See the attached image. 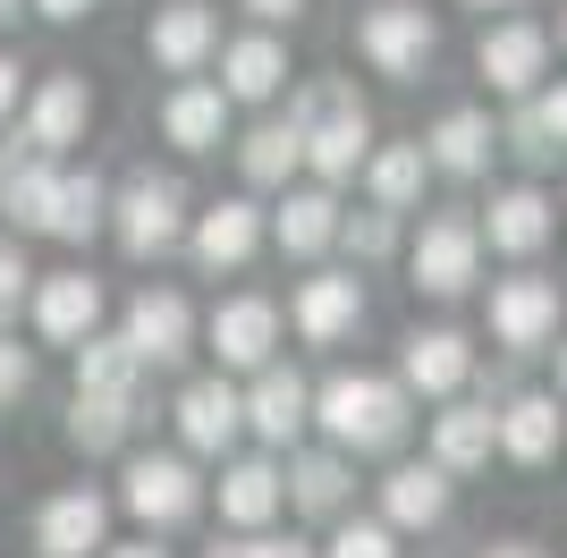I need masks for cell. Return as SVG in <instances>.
<instances>
[{
    "label": "cell",
    "instance_id": "obj_27",
    "mask_svg": "<svg viewBox=\"0 0 567 558\" xmlns=\"http://www.w3.org/2000/svg\"><path fill=\"white\" fill-rule=\"evenodd\" d=\"M297 169H306V127H297V118H262V127H246V144H237V178L255 186V195H280Z\"/></svg>",
    "mask_w": 567,
    "mask_h": 558
},
{
    "label": "cell",
    "instance_id": "obj_5",
    "mask_svg": "<svg viewBox=\"0 0 567 558\" xmlns=\"http://www.w3.org/2000/svg\"><path fill=\"white\" fill-rule=\"evenodd\" d=\"M406 271H415V288H424V297H466L474 279H483V229H474L466 211H432L424 229H415Z\"/></svg>",
    "mask_w": 567,
    "mask_h": 558
},
{
    "label": "cell",
    "instance_id": "obj_30",
    "mask_svg": "<svg viewBox=\"0 0 567 558\" xmlns=\"http://www.w3.org/2000/svg\"><path fill=\"white\" fill-rule=\"evenodd\" d=\"M492 448H499V415L492 406H441L432 415V465H450V474H483L492 465Z\"/></svg>",
    "mask_w": 567,
    "mask_h": 558
},
{
    "label": "cell",
    "instance_id": "obj_29",
    "mask_svg": "<svg viewBox=\"0 0 567 558\" xmlns=\"http://www.w3.org/2000/svg\"><path fill=\"white\" fill-rule=\"evenodd\" d=\"M288 508L306 516H348V490H355V457L348 448H306V457H288Z\"/></svg>",
    "mask_w": 567,
    "mask_h": 558
},
{
    "label": "cell",
    "instance_id": "obj_1",
    "mask_svg": "<svg viewBox=\"0 0 567 558\" xmlns=\"http://www.w3.org/2000/svg\"><path fill=\"white\" fill-rule=\"evenodd\" d=\"M313 423H322V441L348 448V457H390V448L415 432V406H406V381L331 372V381L313 390Z\"/></svg>",
    "mask_w": 567,
    "mask_h": 558
},
{
    "label": "cell",
    "instance_id": "obj_14",
    "mask_svg": "<svg viewBox=\"0 0 567 558\" xmlns=\"http://www.w3.org/2000/svg\"><path fill=\"white\" fill-rule=\"evenodd\" d=\"M204 339H213L220 372H262L280 355V304L271 297H229V304H213Z\"/></svg>",
    "mask_w": 567,
    "mask_h": 558
},
{
    "label": "cell",
    "instance_id": "obj_23",
    "mask_svg": "<svg viewBox=\"0 0 567 558\" xmlns=\"http://www.w3.org/2000/svg\"><path fill=\"white\" fill-rule=\"evenodd\" d=\"M280 508H288V474L271 457H229V465H220V525L262 534Z\"/></svg>",
    "mask_w": 567,
    "mask_h": 558
},
{
    "label": "cell",
    "instance_id": "obj_33",
    "mask_svg": "<svg viewBox=\"0 0 567 558\" xmlns=\"http://www.w3.org/2000/svg\"><path fill=\"white\" fill-rule=\"evenodd\" d=\"M127 432H136V397H118V390H76V406H69V448L111 457V448H127Z\"/></svg>",
    "mask_w": 567,
    "mask_h": 558
},
{
    "label": "cell",
    "instance_id": "obj_52",
    "mask_svg": "<svg viewBox=\"0 0 567 558\" xmlns=\"http://www.w3.org/2000/svg\"><path fill=\"white\" fill-rule=\"evenodd\" d=\"M559 51H567V9H559Z\"/></svg>",
    "mask_w": 567,
    "mask_h": 558
},
{
    "label": "cell",
    "instance_id": "obj_45",
    "mask_svg": "<svg viewBox=\"0 0 567 558\" xmlns=\"http://www.w3.org/2000/svg\"><path fill=\"white\" fill-rule=\"evenodd\" d=\"M18 102H25V69H18V60H9V51H0V118L18 111Z\"/></svg>",
    "mask_w": 567,
    "mask_h": 558
},
{
    "label": "cell",
    "instance_id": "obj_4",
    "mask_svg": "<svg viewBox=\"0 0 567 558\" xmlns=\"http://www.w3.org/2000/svg\"><path fill=\"white\" fill-rule=\"evenodd\" d=\"M118 508L136 516L144 534H169V525H187L195 508H204V483H195L187 457H169V448H153V457H127V483H118Z\"/></svg>",
    "mask_w": 567,
    "mask_h": 558
},
{
    "label": "cell",
    "instance_id": "obj_51",
    "mask_svg": "<svg viewBox=\"0 0 567 558\" xmlns=\"http://www.w3.org/2000/svg\"><path fill=\"white\" fill-rule=\"evenodd\" d=\"M466 9H525V0H466Z\"/></svg>",
    "mask_w": 567,
    "mask_h": 558
},
{
    "label": "cell",
    "instance_id": "obj_15",
    "mask_svg": "<svg viewBox=\"0 0 567 558\" xmlns=\"http://www.w3.org/2000/svg\"><path fill=\"white\" fill-rule=\"evenodd\" d=\"M474 69L492 76V93H508V102H525V93L543 85L550 69V34L534 18H508V25H483V43H474Z\"/></svg>",
    "mask_w": 567,
    "mask_h": 558
},
{
    "label": "cell",
    "instance_id": "obj_11",
    "mask_svg": "<svg viewBox=\"0 0 567 558\" xmlns=\"http://www.w3.org/2000/svg\"><path fill=\"white\" fill-rule=\"evenodd\" d=\"M51 211H60V153L9 144L0 153V220L18 237H51Z\"/></svg>",
    "mask_w": 567,
    "mask_h": 558
},
{
    "label": "cell",
    "instance_id": "obj_31",
    "mask_svg": "<svg viewBox=\"0 0 567 558\" xmlns=\"http://www.w3.org/2000/svg\"><path fill=\"white\" fill-rule=\"evenodd\" d=\"M499 457L508 465H550L559 457V397H543V390L508 397V406H499Z\"/></svg>",
    "mask_w": 567,
    "mask_h": 558
},
{
    "label": "cell",
    "instance_id": "obj_19",
    "mask_svg": "<svg viewBox=\"0 0 567 558\" xmlns=\"http://www.w3.org/2000/svg\"><path fill=\"white\" fill-rule=\"evenodd\" d=\"M25 304H34L43 348H76L85 330H102V279L94 271H51V279H34Z\"/></svg>",
    "mask_w": 567,
    "mask_h": 558
},
{
    "label": "cell",
    "instance_id": "obj_39",
    "mask_svg": "<svg viewBox=\"0 0 567 558\" xmlns=\"http://www.w3.org/2000/svg\"><path fill=\"white\" fill-rule=\"evenodd\" d=\"M25 288H34V271H25V246H18V229H9L0 237V313H18Z\"/></svg>",
    "mask_w": 567,
    "mask_h": 558
},
{
    "label": "cell",
    "instance_id": "obj_12",
    "mask_svg": "<svg viewBox=\"0 0 567 558\" xmlns=\"http://www.w3.org/2000/svg\"><path fill=\"white\" fill-rule=\"evenodd\" d=\"M237 432H246V390H237L229 372H195L187 390H178V441L195 457H229Z\"/></svg>",
    "mask_w": 567,
    "mask_h": 558
},
{
    "label": "cell",
    "instance_id": "obj_38",
    "mask_svg": "<svg viewBox=\"0 0 567 558\" xmlns=\"http://www.w3.org/2000/svg\"><path fill=\"white\" fill-rule=\"evenodd\" d=\"M25 390H34V348H18V339L0 330V415H9Z\"/></svg>",
    "mask_w": 567,
    "mask_h": 558
},
{
    "label": "cell",
    "instance_id": "obj_3",
    "mask_svg": "<svg viewBox=\"0 0 567 558\" xmlns=\"http://www.w3.org/2000/svg\"><path fill=\"white\" fill-rule=\"evenodd\" d=\"M432 51H441V25L424 18V0H373L355 18V60L390 85H415L432 69Z\"/></svg>",
    "mask_w": 567,
    "mask_h": 558
},
{
    "label": "cell",
    "instance_id": "obj_49",
    "mask_svg": "<svg viewBox=\"0 0 567 558\" xmlns=\"http://www.w3.org/2000/svg\"><path fill=\"white\" fill-rule=\"evenodd\" d=\"M550 355H559V397H567V339H559V348H550Z\"/></svg>",
    "mask_w": 567,
    "mask_h": 558
},
{
    "label": "cell",
    "instance_id": "obj_6",
    "mask_svg": "<svg viewBox=\"0 0 567 558\" xmlns=\"http://www.w3.org/2000/svg\"><path fill=\"white\" fill-rule=\"evenodd\" d=\"M85 127H94V85L76 69H51L18 102V144H34V153H69V144H85Z\"/></svg>",
    "mask_w": 567,
    "mask_h": 558
},
{
    "label": "cell",
    "instance_id": "obj_42",
    "mask_svg": "<svg viewBox=\"0 0 567 558\" xmlns=\"http://www.w3.org/2000/svg\"><path fill=\"white\" fill-rule=\"evenodd\" d=\"M25 9H34V18H51V25H76V18H94L102 0H25Z\"/></svg>",
    "mask_w": 567,
    "mask_h": 558
},
{
    "label": "cell",
    "instance_id": "obj_2",
    "mask_svg": "<svg viewBox=\"0 0 567 558\" xmlns=\"http://www.w3.org/2000/svg\"><path fill=\"white\" fill-rule=\"evenodd\" d=\"M187 186L169 178V169H136L127 186H111V237L127 262H162L187 246Z\"/></svg>",
    "mask_w": 567,
    "mask_h": 558
},
{
    "label": "cell",
    "instance_id": "obj_44",
    "mask_svg": "<svg viewBox=\"0 0 567 558\" xmlns=\"http://www.w3.org/2000/svg\"><path fill=\"white\" fill-rule=\"evenodd\" d=\"M246 18H262V25H297V18H306V0H246Z\"/></svg>",
    "mask_w": 567,
    "mask_h": 558
},
{
    "label": "cell",
    "instance_id": "obj_18",
    "mask_svg": "<svg viewBox=\"0 0 567 558\" xmlns=\"http://www.w3.org/2000/svg\"><path fill=\"white\" fill-rule=\"evenodd\" d=\"M492 339L499 348H517V355H534V348H550L559 339V279H499L492 288Z\"/></svg>",
    "mask_w": 567,
    "mask_h": 558
},
{
    "label": "cell",
    "instance_id": "obj_16",
    "mask_svg": "<svg viewBox=\"0 0 567 558\" xmlns=\"http://www.w3.org/2000/svg\"><path fill=\"white\" fill-rule=\"evenodd\" d=\"M118 330H127V348H136L144 364H187L195 355V304L178 297V288H136Z\"/></svg>",
    "mask_w": 567,
    "mask_h": 558
},
{
    "label": "cell",
    "instance_id": "obj_22",
    "mask_svg": "<svg viewBox=\"0 0 567 558\" xmlns=\"http://www.w3.org/2000/svg\"><path fill=\"white\" fill-rule=\"evenodd\" d=\"M474 229H483V246H492V255H517V262H525V255H543V246H550L559 211H550L543 186H508V195H492V211H483Z\"/></svg>",
    "mask_w": 567,
    "mask_h": 558
},
{
    "label": "cell",
    "instance_id": "obj_7",
    "mask_svg": "<svg viewBox=\"0 0 567 558\" xmlns=\"http://www.w3.org/2000/svg\"><path fill=\"white\" fill-rule=\"evenodd\" d=\"M364 153H373V118H364V102H355V85H331L322 118L306 127V169L322 186H348L355 169H364Z\"/></svg>",
    "mask_w": 567,
    "mask_h": 558
},
{
    "label": "cell",
    "instance_id": "obj_10",
    "mask_svg": "<svg viewBox=\"0 0 567 558\" xmlns=\"http://www.w3.org/2000/svg\"><path fill=\"white\" fill-rule=\"evenodd\" d=\"M306 423H313V381L271 355V364L246 381V432H255L262 448H297V441H306Z\"/></svg>",
    "mask_w": 567,
    "mask_h": 558
},
{
    "label": "cell",
    "instance_id": "obj_43",
    "mask_svg": "<svg viewBox=\"0 0 567 558\" xmlns=\"http://www.w3.org/2000/svg\"><path fill=\"white\" fill-rule=\"evenodd\" d=\"M534 118L550 127V144H567V85H550L543 102H534Z\"/></svg>",
    "mask_w": 567,
    "mask_h": 558
},
{
    "label": "cell",
    "instance_id": "obj_9",
    "mask_svg": "<svg viewBox=\"0 0 567 558\" xmlns=\"http://www.w3.org/2000/svg\"><path fill=\"white\" fill-rule=\"evenodd\" d=\"M213 51H220L213 0H169V9H153V25H144V60L162 76H204Z\"/></svg>",
    "mask_w": 567,
    "mask_h": 558
},
{
    "label": "cell",
    "instance_id": "obj_40",
    "mask_svg": "<svg viewBox=\"0 0 567 558\" xmlns=\"http://www.w3.org/2000/svg\"><path fill=\"white\" fill-rule=\"evenodd\" d=\"M508 153H525V162H550V153H559V144H550V127L534 118V102H525L517 127H508Z\"/></svg>",
    "mask_w": 567,
    "mask_h": 558
},
{
    "label": "cell",
    "instance_id": "obj_46",
    "mask_svg": "<svg viewBox=\"0 0 567 558\" xmlns=\"http://www.w3.org/2000/svg\"><path fill=\"white\" fill-rule=\"evenodd\" d=\"M94 558H169V550H162V541H118V550H111V541H102Z\"/></svg>",
    "mask_w": 567,
    "mask_h": 558
},
{
    "label": "cell",
    "instance_id": "obj_35",
    "mask_svg": "<svg viewBox=\"0 0 567 558\" xmlns=\"http://www.w3.org/2000/svg\"><path fill=\"white\" fill-rule=\"evenodd\" d=\"M111 229V186L94 178V169H60V211H51V237H69V246H85V237Z\"/></svg>",
    "mask_w": 567,
    "mask_h": 558
},
{
    "label": "cell",
    "instance_id": "obj_17",
    "mask_svg": "<svg viewBox=\"0 0 567 558\" xmlns=\"http://www.w3.org/2000/svg\"><path fill=\"white\" fill-rule=\"evenodd\" d=\"M111 541V499L102 490H51L43 508H34V550L43 558H94Z\"/></svg>",
    "mask_w": 567,
    "mask_h": 558
},
{
    "label": "cell",
    "instance_id": "obj_24",
    "mask_svg": "<svg viewBox=\"0 0 567 558\" xmlns=\"http://www.w3.org/2000/svg\"><path fill=\"white\" fill-rule=\"evenodd\" d=\"M492 153H499V127H492V111H441L432 118V136H424V162L441 169V178H483L492 169Z\"/></svg>",
    "mask_w": 567,
    "mask_h": 558
},
{
    "label": "cell",
    "instance_id": "obj_34",
    "mask_svg": "<svg viewBox=\"0 0 567 558\" xmlns=\"http://www.w3.org/2000/svg\"><path fill=\"white\" fill-rule=\"evenodd\" d=\"M136 381H144V355L127 348V330H85V339H76V390L136 397Z\"/></svg>",
    "mask_w": 567,
    "mask_h": 558
},
{
    "label": "cell",
    "instance_id": "obj_25",
    "mask_svg": "<svg viewBox=\"0 0 567 558\" xmlns=\"http://www.w3.org/2000/svg\"><path fill=\"white\" fill-rule=\"evenodd\" d=\"M406 390H424V397H457L466 390V372H474V348H466V330H406Z\"/></svg>",
    "mask_w": 567,
    "mask_h": 558
},
{
    "label": "cell",
    "instance_id": "obj_26",
    "mask_svg": "<svg viewBox=\"0 0 567 558\" xmlns=\"http://www.w3.org/2000/svg\"><path fill=\"white\" fill-rule=\"evenodd\" d=\"M213 60H220V93H229V102H271V93L288 85V43L280 34H237Z\"/></svg>",
    "mask_w": 567,
    "mask_h": 558
},
{
    "label": "cell",
    "instance_id": "obj_13",
    "mask_svg": "<svg viewBox=\"0 0 567 558\" xmlns=\"http://www.w3.org/2000/svg\"><path fill=\"white\" fill-rule=\"evenodd\" d=\"M288 322H297L306 348H339V339H355V330H364V279H355V271H313L306 288L288 297Z\"/></svg>",
    "mask_w": 567,
    "mask_h": 558
},
{
    "label": "cell",
    "instance_id": "obj_21",
    "mask_svg": "<svg viewBox=\"0 0 567 558\" xmlns=\"http://www.w3.org/2000/svg\"><path fill=\"white\" fill-rule=\"evenodd\" d=\"M450 465H390L381 474V525H399V534H432L441 516H450Z\"/></svg>",
    "mask_w": 567,
    "mask_h": 558
},
{
    "label": "cell",
    "instance_id": "obj_36",
    "mask_svg": "<svg viewBox=\"0 0 567 558\" xmlns=\"http://www.w3.org/2000/svg\"><path fill=\"white\" fill-rule=\"evenodd\" d=\"M322 558H399V525H381V516H339V534Z\"/></svg>",
    "mask_w": 567,
    "mask_h": 558
},
{
    "label": "cell",
    "instance_id": "obj_37",
    "mask_svg": "<svg viewBox=\"0 0 567 558\" xmlns=\"http://www.w3.org/2000/svg\"><path fill=\"white\" fill-rule=\"evenodd\" d=\"M339 237H348V255L355 262H390L399 255V211H355V220H339Z\"/></svg>",
    "mask_w": 567,
    "mask_h": 558
},
{
    "label": "cell",
    "instance_id": "obj_32",
    "mask_svg": "<svg viewBox=\"0 0 567 558\" xmlns=\"http://www.w3.org/2000/svg\"><path fill=\"white\" fill-rule=\"evenodd\" d=\"M424 178H432L424 136H415V144H381V153H364V195H373L381 211H415V204H424Z\"/></svg>",
    "mask_w": 567,
    "mask_h": 558
},
{
    "label": "cell",
    "instance_id": "obj_41",
    "mask_svg": "<svg viewBox=\"0 0 567 558\" xmlns=\"http://www.w3.org/2000/svg\"><path fill=\"white\" fill-rule=\"evenodd\" d=\"M246 558H313V541H297V534H255V541H246Z\"/></svg>",
    "mask_w": 567,
    "mask_h": 558
},
{
    "label": "cell",
    "instance_id": "obj_8",
    "mask_svg": "<svg viewBox=\"0 0 567 558\" xmlns=\"http://www.w3.org/2000/svg\"><path fill=\"white\" fill-rule=\"evenodd\" d=\"M187 255H195V271H246V262L262 255V211H255V195H220V204H204L187 220Z\"/></svg>",
    "mask_w": 567,
    "mask_h": 558
},
{
    "label": "cell",
    "instance_id": "obj_47",
    "mask_svg": "<svg viewBox=\"0 0 567 558\" xmlns=\"http://www.w3.org/2000/svg\"><path fill=\"white\" fill-rule=\"evenodd\" d=\"M483 558H543V550H534V541H492Z\"/></svg>",
    "mask_w": 567,
    "mask_h": 558
},
{
    "label": "cell",
    "instance_id": "obj_20",
    "mask_svg": "<svg viewBox=\"0 0 567 558\" xmlns=\"http://www.w3.org/2000/svg\"><path fill=\"white\" fill-rule=\"evenodd\" d=\"M229 111H237V102L213 85V76H178V85L162 93V136L178 144V153H220Z\"/></svg>",
    "mask_w": 567,
    "mask_h": 558
},
{
    "label": "cell",
    "instance_id": "obj_28",
    "mask_svg": "<svg viewBox=\"0 0 567 558\" xmlns=\"http://www.w3.org/2000/svg\"><path fill=\"white\" fill-rule=\"evenodd\" d=\"M339 237V204H331V186H280V211H271V246L297 262H313L322 246Z\"/></svg>",
    "mask_w": 567,
    "mask_h": 558
},
{
    "label": "cell",
    "instance_id": "obj_48",
    "mask_svg": "<svg viewBox=\"0 0 567 558\" xmlns=\"http://www.w3.org/2000/svg\"><path fill=\"white\" fill-rule=\"evenodd\" d=\"M204 558H246V541H213V550H204Z\"/></svg>",
    "mask_w": 567,
    "mask_h": 558
},
{
    "label": "cell",
    "instance_id": "obj_50",
    "mask_svg": "<svg viewBox=\"0 0 567 558\" xmlns=\"http://www.w3.org/2000/svg\"><path fill=\"white\" fill-rule=\"evenodd\" d=\"M18 9H25V0H0V25H18Z\"/></svg>",
    "mask_w": 567,
    "mask_h": 558
}]
</instances>
